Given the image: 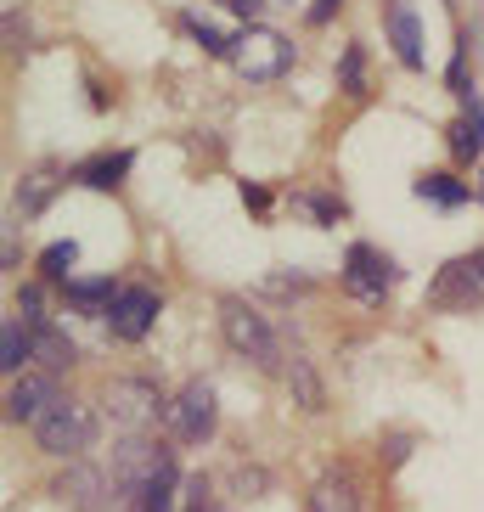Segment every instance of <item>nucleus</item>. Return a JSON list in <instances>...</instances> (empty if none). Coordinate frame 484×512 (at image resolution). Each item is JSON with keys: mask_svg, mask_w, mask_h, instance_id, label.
Listing matches in <instances>:
<instances>
[{"mask_svg": "<svg viewBox=\"0 0 484 512\" xmlns=\"http://www.w3.org/2000/svg\"><path fill=\"white\" fill-rule=\"evenodd\" d=\"M310 512H361V501H355L349 479H321L310 490Z\"/></svg>", "mask_w": 484, "mask_h": 512, "instance_id": "nucleus-18", "label": "nucleus"}, {"mask_svg": "<svg viewBox=\"0 0 484 512\" xmlns=\"http://www.w3.org/2000/svg\"><path fill=\"white\" fill-rule=\"evenodd\" d=\"M242 203H248V209H271V192H265V186H242Z\"/></svg>", "mask_w": 484, "mask_h": 512, "instance_id": "nucleus-29", "label": "nucleus"}, {"mask_svg": "<svg viewBox=\"0 0 484 512\" xmlns=\"http://www.w3.org/2000/svg\"><path fill=\"white\" fill-rule=\"evenodd\" d=\"M428 304H434V310H473V304H484V248L451 259V265L428 282Z\"/></svg>", "mask_w": 484, "mask_h": 512, "instance_id": "nucleus-5", "label": "nucleus"}, {"mask_svg": "<svg viewBox=\"0 0 484 512\" xmlns=\"http://www.w3.org/2000/svg\"><path fill=\"white\" fill-rule=\"evenodd\" d=\"M152 321H158V293H152V287H124L119 304H113V316H107V327H113V338H124V344H141L152 332Z\"/></svg>", "mask_w": 484, "mask_h": 512, "instance_id": "nucleus-9", "label": "nucleus"}, {"mask_svg": "<svg viewBox=\"0 0 484 512\" xmlns=\"http://www.w3.org/2000/svg\"><path fill=\"white\" fill-rule=\"evenodd\" d=\"M344 287H349V299L383 304V293L394 287V265L378 254V248L355 242V248H349V259H344Z\"/></svg>", "mask_w": 484, "mask_h": 512, "instance_id": "nucleus-7", "label": "nucleus"}, {"mask_svg": "<svg viewBox=\"0 0 484 512\" xmlns=\"http://www.w3.org/2000/svg\"><path fill=\"white\" fill-rule=\"evenodd\" d=\"M220 6H226V12H237V17H248V23H254V17L265 12V6H271V0H220Z\"/></svg>", "mask_w": 484, "mask_h": 512, "instance_id": "nucleus-27", "label": "nucleus"}, {"mask_svg": "<svg viewBox=\"0 0 484 512\" xmlns=\"http://www.w3.org/2000/svg\"><path fill=\"white\" fill-rule=\"evenodd\" d=\"M181 490H186V507L203 512V501H209V479H203V473H192V479H186Z\"/></svg>", "mask_w": 484, "mask_h": 512, "instance_id": "nucleus-25", "label": "nucleus"}, {"mask_svg": "<svg viewBox=\"0 0 484 512\" xmlns=\"http://www.w3.org/2000/svg\"><path fill=\"white\" fill-rule=\"evenodd\" d=\"M102 411H107V422H119L124 434H147L158 422V411H169V400L147 377H113L102 389Z\"/></svg>", "mask_w": 484, "mask_h": 512, "instance_id": "nucleus-2", "label": "nucleus"}, {"mask_svg": "<svg viewBox=\"0 0 484 512\" xmlns=\"http://www.w3.org/2000/svg\"><path fill=\"white\" fill-rule=\"evenodd\" d=\"M124 287H113L102 276V282H68V304H74L79 316H113V304H119Z\"/></svg>", "mask_w": 484, "mask_h": 512, "instance_id": "nucleus-16", "label": "nucleus"}, {"mask_svg": "<svg viewBox=\"0 0 484 512\" xmlns=\"http://www.w3.org/2000/svg\"><path fill=\"white\" fill-rule=\"evenodd\" d=\"M57 400H62L57 372H23V377H12V389H6V417L12 422H40Z\"/></svg>", "mask_w": 484, "mask_h": 512, "instance_id": "nucleus-8", "label": "nucleus"}, {"mask_svg": "<svg viewBox=\"0 0 484 512\" xmlns=\"http://www.w3.org/2000/svg\"><path fill=\"white\" fill-rule=\"evenodd\" d=\"M237 490H242V496H248V490H265V473H259V467H254V473H237Z\"/></svg>", "mask_w": 484, "mask_h": 512, "instance_id": "nucleus-30", "label": "nucleus"}, {"mask_svg": "<svg viewBox=\"0 0 484 512\" xmlns=\"http://www.w3.org/2000/svg\"><path fill=\"white\" fill-rule=\"evenodd\" d=\"M288 389H293V400H299L304 411H327V389H321L316 366H310V361H299V355L288 361Z\"/></svg>", "mask_w": 484, "mask_h": 512, "instance_id": "nucleus-17", "label": "nucleus"}, {"mask_svg": "<svg viewBox=\"0 0 484 512\" xmlns=\"http://www.w3.org/2000/svg\"><path fill=\"white\" fill-rule=\"evenodd\" d=\"M46 197H51V181L46 175H29L23 192H17V203H23V214H34V209H46Z\"/></svg>", "mask_w": 484, "mask_h": 512, "instance_id": "nucleus-24", "label": "nucleus"}, {"mask_svg": "<svg viewBox=\"0 0 484 512\" xmlns=\"http://www.w3.org/2000/svg\"><path fill=\"white\" fill-rule=\"evenodd\" d=\"M220 327H226V344L237 349V355H248L254 366H265V372L282 366V344H276V332L265 327V316H254L242 299L220 304Z\"/></svg>", "mask_w": 484, "mask_h": 512, "instance_id": "nucleus-4", "label": "nucleus"}, {"mask_svg": "<svg viewBox=\"0 0 484 512\" xmlns=\"http://www.w3.org/2000/svg\"><path fill=\"white\" fill-rule=\"evenodd\" d=\"M383 23H389V46L406 68H423V23L411 12V0H383Z\"/></svg>", "mask_w": 484, "mask_h": 512, "instance_id": "nucleus-10", "label": "nucleus"}, {"mask_svg": "<svg viewBox=\"0 0 484 512\" xmlns=\"http://www.w3.org/2000/svg\"><path fill=\"white\" fill-rule=\"evenodd\" d=\"M74 338H68V332L62 327H34V361L46 366V372H68V366H74Z\"/></svg>", "mask_w": 484, "mask_h": 512, "instance_id": "nucleus-15", "label": "nucleus"}, {"mask_svg": "<svg viewBox=\"0 0 484 512\" xmlns=\"http://www.w3.org/2000/svg\"><path fill=\"white\" fill-rule=\"evenodd\" d=\"M338 85H344L349 96H366V57H361V46L344 51V62H338Z\"/></svg>", "mask_w": 484, "mask_h": 512, "instance_id": "nucleus-22", "label": "nucleus"}, {"mask_svg": "<svg viewBox=\"0 0 484 512\" xmlns=\"http://www.w3.org/2000/svg\"><path fill=\"white\" fill-rule=\"evenodd\" d=\"M23 361H34V327L23 316H6V327H0V372L23 377Z\"/></svg>", "mask_w": 484, "mask_h": 512, "instance_id": "nucleus-14", "label": "nucleus"}, {"mask_svg": "<svg viewBox=\"0 0 484 512\" xmlns=\"http://www.w3.org/2000/svg\"><path fill=\"white\" fill-rule=\"evenodd\" d=\"M406 451H411V439H406V434L383 439V462H389V467H400V462H406Z\"/></svg>", "mask_w": 484, "mask_h": 512, "instance_id": "nucleus-26", "label": "nucleus"}, {"mask_svg": "<svg viewBox=\"0 0 484 512\" xmlns=\"http://www.w3.org/2000/svg\"><path fill=\"white\" fill-rule=\"evenodd\" d=\"M417 197H428L439 209H456V203H468V186L456 181V175H423V181H417Z\"/></svg>", "mask_w": 484, "mask_h": 512, "instance_id": "nucleus-20", "label": "nucleus"}, {"mask_svg": "<svg viewBox=\"0 0 484 512\" xmlns=\"http://www.w3.org/2000/svg\"><path fill=\"white\" fill-rule=\"evenodd\" d=\"M338 6H344V0H310V12H304V17H310V23L321 29V23H333V12H338Z\"/></svg>", "mask_w": 484, "mask_h": 512, "instance_id": "nucleus-28", "label": "nucleus"}, {"mask_svg": "<svg viewBox=\"0 0 484 512\" xmlns=\"http://www.w3.org/2000/svg\"><path fill=\"white\" fill-rule=\"evenodd\" d=\"M181 29L192 34V40H197L203 51H209V57H231V40H226L220 29H214V23H209L203 12H181Z\"/></svg>", "mask_w": 484, "mask_h": 512, "instance_id": "nucleus-19", "label": "nucleus"}, {"mask_svg": "<svg viewBox=\"0 0 484 512\" xmlns=\"http://www.w3.org/2000/svg\"><path fill=\"white\" fill-rule=\"evenodd\" d=\"M113 490V484L96 473V467H85V462H74L68 473L57 479V501L62 507H74V512H102V496Z\"/></svg>", "mask_w": 484, "mask_h": 512, "instance_id": "nucleus-11", "label": "nucleus"}, {"mask_svg": "<svg viewBox=\"0 0 484 512\" xmlns=\"http://www.w3.org/2000/svg\"><path fill=\"white\" fill-rule=\"evenodd\" d=\"M130 164H136V152H102V158H85V164L74 169V181L91 186V192H113V186L130 175Z\"/></svg>", "mask_w": 484, "mask_h": 512, "instance_id": "nucleus-13", "label": "nucleus"}, {"mask_svg": "<svg viewBox=\"0 0 484 512\" xmlns=\"http://www.w3.org/2000/svg\"><path fill=\"white\" fill-rule=\"evenodd\" d=\"M445 136H451V158H462V164H473L484 152V102L473 91H462V119H456Z\"/></svg>", "mask_w": 484, "mask_h": 512, "instance_id": "nucleus-12", "label": "nucleus"}, {"mask_svg": "<svg viewBox=\"0 0 484 512\" xmlns=\"http://www.w3.org/2000/svg\"><path fill=\"white\" fill-rule=\"evenodd\" d=\"M91 434H96L91 406H79V400H68V394L34 422V445H40L46 456H79L85 445H91Z\"/></svg>", "mask_w": 484, "mask_h": 512, "instance_id": "nucleus-3", "label": "nucleus"}, {"mask_svg": "<svg viewBox=\"0 0 484 512\" xmlns=\"http://www.w3.org/2000/svg\"><path fill=\"white\" fill-rule=\"evenodd\" d=\"M40 310H46V293H40V287H23V293H17V316L29 321V327H46Z\"/></svg>", "mask_w": 484, "mask_h": 512, "instance_id": "nucleus-23", "label": "nucleus"}, {"mask_svg": "<svg viewBox=\"0 0 484 512\" xmlns=\"http://www.w3.org/2000/svg\"><path fill=\"white\" fill-rule=\"evenodd\" d=\"M74 265H79V242H51L46 254H40V271H46V282H62V287H68V282H74V276H68Z\"/></svg>", "mask_w": 484, "mask_h": 512, "instance_id": "nucleus-21", "label": "nucleus"}, {"mask_svg": "<svg viewBox=\"0 0 484 512\" xmlns=\"http://www.w3.org/2000/svg\"><path fill=\"white\" fill-rule=\"evenodd\" d=\"M231 68H237L242 79H254V85H271V79H282L293 68V40L276 34V29L248 23V29L231 40Z\"/></svg>", "mask_w": 484, "mask_h": 512, "instance_id": "nucleus-1", "label": "nucleus"}, {"mask_svg": "<svg viewBox=\"0 0 484 512\" xmlns=\"http://www.w3.org/2000/svg\"><path fill=\"white\" fill-rule=\"evenodd\" d=\"M164 422H169V434L175 439H186V445H203V439L214 434V422H220V406H214V389L203 383V377H192L175 400H169V411H164Z\"/></svg>", "mask_w": 484, "mask_h": 512, "instance_id": "nucleus-6", "label": "nucleus"}]
</instances>
